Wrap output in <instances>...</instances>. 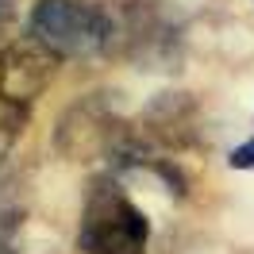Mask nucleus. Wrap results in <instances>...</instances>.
Listing matches in <instances>:
<instances>
[{"mask_svg":"<svg viewBox=\"0 0 254 254\" xmlns=\"http://www.w3.org/2000/svg\"><path fill=\"white\" fill-rule=\"evenodd\" d=\"M124 131L120 112L112 108L108 93H85L62 112L54 127V150L69 162H89V158H108L116 135Z\"/></svg>","mask_w":254,"mask_h":254,"instance_id":"nucleus-4","label":"nucleus"},{"mask_svg":"<svg viewBox=\"0 0 254 254\" xmlns=\"http://www.w3.org/2000/svg\"><path fill=\"white\" fill-rule=\"evenodd\" d=\"M150 220L135 208V200L120 189L116 177H93L85 185L81 208V254H146Z\"/></svg>","mask_w":254,"mask_h":254,"instance_id":"nucleus-1","label":"nucleus"},{"mask_svg":"<svg viewBox=\"0 0 254 254\" xmlns=\"http://www.w3.org/2000/svg\"><path fill=\"white\" fill-rule=\"evenodd\" d=\"M58 62L62 58L50 47H43L35 35L8 43L0 50V100L16 104V108H31V100H39L54 81Z\"/></svg>","mask_w":254,"mask_h":254,"instance_id":"nucleus-5","label":"nucleus"},{"mask_svg":"<svg viewBox=\"0 0 254 254\" xmlns=\"http://www.w3.org/2000/svg\"><path fill=\"white\" fill-rule=\"evenodd\" d=\"M16 227H19L16 212H0V254H8V243H12V235H16Z\"/></svg>","mask_w":254,"mask_h":254,"instance_id":"nucleus-8","label":"nucleus"},{"mask_svg":"<svg viewBox=\"0 0 254 254\" xmlns=\"http://www.w3.org/2000/svg\"><path fill=\"white\" fill-rule=\"evenodd\" d=\"M227 162H231V170H254V139L235 146V150L227 154Z\"/></svg>","mask_w":254,"mask_h":254,"instance_id":"nucleus-7","label":"nucleus"},{"mask_svg":"<svg viewBox=\"0 0 254 254\" xmlns=\"http://www.w3.org/2000/svg\"><path fill=\"white\" fill-rule=\"evenodd\" d=\"M31 35L58 58H89V54H104L108 16L104 4L93 0H35Z\"/></svg>","mask_w":254,"mask_h":254,"instance_id":"nucleus-3","label":"nucleus"},{"mask_svg":"<svg viewBox=\"0 0 254 254\" xmlns=\"http://www.w3.org/2000/svg\"><path fill=\"white\" fill-rule=\"evenodd\" d=\"M16 19V0H0V31Z\"/></svg>","mask_w":254,"mask_h":254,"instance_id":"nucleus-9","label":"nucleus"},{"mask_svg":"<svg viewBox=\"0 0 254 254\" xmlns=\"http://www.w3.org/2000/svg\"><path fill=\"white\" fill-rule=\"evenodd\" d=\"M104 16H108L104 54L127 58L139 69H174L177 31L154 0H116L104 4Z\"/></svg>","mask_w":254,"mask_h":254,"instance_id":"nucleus-2","label":"nucleus"},{"mask_svg":"<svg viewBox=\"0 0 254 254\" xmlns=\"http://www.w3.org/2000/svg\"><path fill=\"white\" fill-rule=\"evenodd\" d=\"M146 135L166 146H189L196 139V100L189 93H162L146 104Z\"/></svg>","mask_w":254,"mask_h":254,"instance_id":"nucleus-6","label":"nucleus"}]
</instances>
